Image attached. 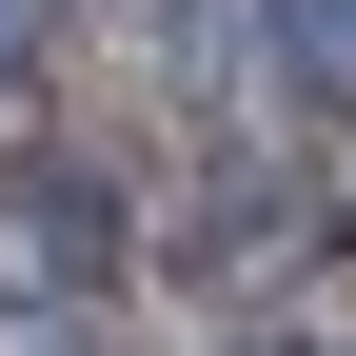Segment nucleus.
Listing matches in <instances>:
<instances>
[{
	"mask_svg": "<svg viewBox=\"0 0 356 356\" xmlns=\"http://www.w3.org/2000/svg\"><path fill=\"white\" fill-rule=\"evenodd\" d=\"M277 79L297 99H356V0H277Z\"/></svg>",
	"mask_w": 356,
	"mask_h": 356,
	"instance_id": "2",
	"label": "nucleus"
},
{
	"mask_svg": "<svg viewBox=\"0 0 356 356\" xmlns=\"http://www.w3.org/2000/svg\"><path fill=\"white\" fill-rule=\"evenodd\" d=\"M99 257H119V198H99V178H79V159H20V178H0V277H99Z\"/></svg>",
	"mask_w": 356,
	"mask_h": 356,
	"instance_id": "1",
	"label": "nucleus"
},
{
	"mask_svg": "<svg viewBox=\"0 0 356 356\" xmlns=\"http://www.w3.org/2000/svg\"><path fill=\"white\" fill-rule=\"evenodd\" d=\"M0 60H20V0H0Z\"/></svg>",
	"mask_w": 356,
	"mask_h": 356,
	"instance_id": "3",
	"label": "nucleus"
}]
</instances>
